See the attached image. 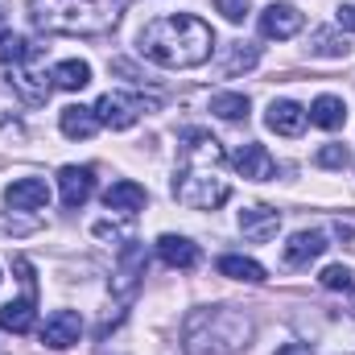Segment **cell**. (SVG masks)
I'll return each instance as SVG.
<instances>
[{"label": "cell", "mask_w": 355, "mask_h": 355, "mask_svg": "<svg viewBox=\"0 0 355 355\" xmlns=\"http://www.w3.org/2000/svg\"><path fill=\"white\" fill-rule=\"evenodd\" d=\"M137 50L157 62V67H170V71H190V67H202L215 50V29L194 17V12H174V17H157L141 29L137 37Z\"/></svg>", "instance_id": "cell-1"}, {"label": "cell", "mask_w": 355, "mask_h": 355, "mask_svg": "<svg viewBox=\"0 0 355 355\" xmlns=\"http://www.w3.org/2000/svg\"><path fill=\"white\" fill-rule=\"evenodd\" d=\"M252 339V318L236 306H194L182 322V347L190 355H240Z\"/></svg>", "instance_id": "cell-2"}, {"label": "cell", "mask_w": 355, "mask_h": 355, "mask_svg": "<svg viewBox=\"0 0 355 355\" xmlns=\"http://www.w3.org/2000/svg\"><path fill=\"white\" fill-rule=\"evenodd\" d=\"M128 0H29V21L46 33L99 37L116 29Z\"/></svg>", "instance_id": "cell-3"}, {"label": "cell", "mask_w": 355, "mask_h": 355, "mask_svg": "<svg viewBox=\"0 0 355 355\" xmlns=\"http://www.w3.org/2000/svg\"><path fill=\"white\" fill-rule=\"evenodd\" d=\"M289 327L302 335V343L310 347V355H355V318L343 310H293Z\"/></svg>", "instance_id": "cell-4"}, {"label": "cell", "mask_w": 355, "mask_h": 355, "mask_svg": "<svg viewBox=\"0 0 355 355\" xmlns=\"http://www.w3.org/2000/svg\"><path fill=\"white\" fill-rule=\"evenodd\" d=\"M174 198L190 211H215L232 198V186L211 166H182L174 178Z\"/></svg>", "instance_id": "cell-5"}, {"label": "cell", "mask_w": 355, "mask_h": 355, "mask_svg": "<svg viewBox=\"0 0 355 355\" xmlns=\"http://www.w3.org/2000/svg\"><path fill=\"white\" fill-rule=\"evenodd\" d=\"M17 272H21L25 293L0 310V327L12 331V335H25V331H33V318H37V277H33V265L29 261H17Z\"/></svg>", "instance_id": "cell-6"}, {"label": "cell", "mask_w": 355, "mask_h": 355, "mask_svg": "<svg viewBox=\"0 0 355 355\" xmlns=\"http://www.w3.org/2000/svg\"><path fill=\"white\" fill-rule=\"evenodd\" d=\"M145 107H157V99H145V95H124V91H107V95H99V103H95V116H99V124H107V128H132L137 120H141V112Z\"/></svg>", "instance_id": "cell-7"}, {"label": "cell", "mask_w": 355, "mask_h": 355, "mask_svg": "<svg viewBox=\"0 0 355 355\" xmlns=\"http://www.w3.org/2000/svg\"><path fill=\"white\" fill-rule=\"evenodd\" d=\"M33 62H37V54H33V58H12V62H4V83L17 91L25 103H46V99H50V83L42 79V71H37Z\"/></svg>", "instance_id": "cell-8"}, {"label": "cell", "mask_w": 355, "mask_h": 355, "mask_svg": "<svg viewBox=\"0 0 355 355\" xmlns=\"http://www.w3.org/2000/svg\"><path fill=\"white\" fill-rule=\"evenodd\" d=\"M302 25H306V17L289 0H277L261 12V37H268V42H289L293 33H302Z\"/></svg>", "instance_id": "cell-9"}, {"label": "cell", "mask_w": 355, "mask_h": 355, "mask_svg": "<svg viewBox=\"0 0 355 355\" xmlns=\"http://www.w3.org/2000/svg\"><path fill=\"white\" fill-rule=\"evenodd\" d=\"M265 124H268V132H277V137H302L306 124H310V107H302L293 99H272L265 112Z\"/></svg>", "instance_id": "cell-10"}, {"label": "cell", "mask_w": 355, "mask_h": 355, "mask_svg": "<svg viewBox=\"0 0 355 355\" xmlns=\"http://www.w3.org/2000/svg\"><path fill=\"white\" fill-rule=\"evenodd\" d=\"M79 335H83V318H79L75 310H54V314L46 318V327H42V343H46V347H54V352L75 347V343H79Z\"/></svg>", "instance_id": "cell-11"}, {"label": "cell", "mask_w": 355, "mask_h": 355, "mask_svg": "<svg viewBox=\"0 0 355 355\" xmlns=\"http://www.w3.org/2000/svg\"><path fill=\"white\" fill-rule=\"evenodd\" d=\"M232 166H236V174L248 178V182H268V178L277 174V162H272V153H268L265 145H257V141L240 145V149L232 153Z\"/></svg>", "instance_id": "cell-12"}, {"label": "cell", "mask_w": 355, "mask_h": 355, "mask_svg": "<svg viewBox=\"0 0 355 355\" xmlns=\"http://www.w3.org/2000/svg\"><path fill=\"white\" fill-rule=\"evenodd\" d=\"M240 232H244V240L265 244V240H272V236L281 232V211H277V207H265V202L244 207V211H240Z\"/></svg>", "instance_id": "cell-13"}, {"label": "cell", "mask_w": 355, "mask_h": 355, "mask_svg": "<svg viewBox=\"0 0 355 355\" xmlns=\"http://www.w3.org/2000/svg\"><path fill=\"white\" fill-rule=\"evenodd\" d=\"M58 186H62V207L79 211L95 194V170L91 166H62L58 170Z\"/></svg>", "instance_id": "cell-14"}, {"label": "cell", "mask_w": 355, "mask_h": 355, "mask_svg": "<svg viewBox=\"0 0 355 355\" xmlns=\"http://www.w3.org/2000/svg\"><path fill=\"white\" fill-rule=\"evenodd\" d=\"M4 202H8L12 211H42V207L50 202V186H46L42 178H17V182H8V190H4Z\"/></svg>", "instance_id": "cell-15"}, {"label": "cell", "mask_w": 355, "mask_h": 355, "mask_svg": "<svg viewBox=\"0 0 355 355\" xmlns=\"http://www.w3.org/2000/svg\"><path fill=\"white\" fill-rule=\"evenodd\" d=\"M322 252H327V236H322V232H297V236L285 244L281 261L289 268H306L310 261H318Z\"/></svg>", "instance_id": "cell-16"}, {"label": "cell", "mask_w": 355, "mask_h": 355, "mask_svg": "<svg viewBox=\"0 0 355 355\" xmlns=\"http://www.w3.org/2000/svg\"><path fill=\"white\" fill-rule=\"evenodd\" d=\"M58 128H62L67 141H87V137H95V128H99V116H95V107L71 103V107L58 112Z\"/></svg>", "instance_id": "cell-17"}, {"label": "cell", "mask_w": 355, "mask_h": 355, "mask_svg": "<svg viewBox=\"0 0 355 355\" xmlns=\"http://www.w3.org/2000/svg\"><path fill=\"white\" fill-rule=\"evenodd\" d=\"M103 202H107V211H120V215H137V211H145V202H149V194H145V186H137V182H112L107 186V194H103Z\"/></svg>", "instance_id": "cell-18"}, {"label": "cell", "mask_w": 355, "mask_h": 355, "mask_svg": "<svg viewBox=\"0 0 355 355\" xmlns=\"http://www.w3.org/2000/svg\"><path fill=\"white\" fill-rule=\"evenodd\" d=\"M157 257L170 268H194L198 265V244H190L186 236H162L157 240Z\"/></svg>", "instance_id": "cell-19"}, {"label": "cell", "mask_w": 355, "mask_h": 355, "mask_svg": "<svg viewBox=\"0 0 355 355\" xmlns=\"http://www.w3.org/2000/svg\"><path fill=\"white\" fill-rule=\"evenodd\" d=\"M116 277H120V281H116V293H124V297L141 285V277H145V248H141V244H128V248H124Z\"/></svg>", "instance_id": "cell-20"}, {"label": "cell", "mask_w": 355, "mask_h": 355, "mask_svg": "<svg viewBox=\"0 0 355 355\" xmlns=\"http://www.w3.org/2000/svg\"><path fill=\"white\" fill-rule=\"evenodd\" d=\"M343 120H347V107H343L339 95H318V99L310 103V124L335 132V128H343Z\"/></svg>", "instance_id": "cell-21"}, {"label": "cell", "mask_w": 355, "mask_h": 355, "mask_svg": "<svg viewBox=\"0 0 355 355\" xmlns=\"http://www.w3.org/2000/svg\"><path fill=\"white\" fill-rule=\"evenodd\" d=\"M215 268L223 277H232V281H248V285H261L265 281V265H257L252 257H240V252H223Z\"/></svg>", "instance_id": "cell-22"}, {"label": "cell", "mask_w": 355, "mask_h": 355, "mask_svg": "<svg viewBox=\"0 0 355 355\" xmlns=\"http://www.w3.org/2000/svg\"><path fill=\"white\" fill-rule=\"evenodd\" d=\"M91 83V67L83 58H67L50 71V87H62V91H83Z\"/></svg>", "instance_id": "cell-23"}, {"label": "cell", "mask_w": 355, "mask_h": 355, "mask_svg": "<svg viewBox=\"0 0 355 355\" xmlns=\"http://www.w3.org/2000/svg\"><path fill=\"white\" fill-rule=\"evenodd\" d=\"M310 54L314 58H347L352 54V42L339 29H314L310 33Z\"/></svg>", "instance_id": "cell-24"}, {"label": "cell", "mask_w": 355, "mask_h": 355, "mask_svg": "<svg viewBox=\"0 0 355 355\" xmlns=\"http://www.w3.org/2000/svg\"><path fill=\"white\" fill-rule=\"evenodd\" d=\"M257 62H261V46H252V42H232V46H227V54H223V75H227V79H236V75L252 71Z\"/></svg>", "instance_id": "cell-25"}, {"label": "cell", "mask_w": 355, "mask_h": 355, "mask_svg": "<svg viewBox=\"0 0 355 355\" xmlns=\"http://www.w3.org/2000/svg\"><path fill=\"white\" fill-rule=\"evenodd\" d=\"M211 116H219V120H248V95H240V91L211 95Z\"/></svg>", "instance_id": "cell-26"}, {"label": "cell", "mask_w": 355, "mask_h": 355, "mask_svg": "<svg viewBox=\"0 0 355 355\" xmlns=\"http://www.w3.org/2000/svg\"><path fill=\"white\" fill-rule=\"evenodd\" d=\"M318 281H322V289H331V293H352V289H355L352 268H343V265H327Z\"/></svg>", "instance_id": "cell-27"}, {"label": "cell", "mask_w": 355, "mask_h": 355, "mask_svg": "<svg viewBox=\"0 0 355 355\" xmlns=\"http://www.w3.org/2000/svg\"><path fill=\"white\" fill-rule=\"evenodd\" d=\"M314 162H318L322 170H343V166L352 162V153H347V145H322V149L314 153Z\"/></svg>", "instance_id": "cell-28"}, {"label": "cell", "mask_w": 355, "mask_h": 355, "mask_svg": "<svg viewBox=\"0 0 355 355\" xmlns=\"http://www.w3.org/2000/svg\"><path fill=\"white\" fill-rule=\"evenodd\" d=\"M215 8H219L232 25H240V21L248 17V0H215Z\"/></svg>", "instance_id": "cell-29"}, {"label": "cell", "mask_w": 355, "mask_h": 355, "mask_svg": "<svg viewBox=\"0 0 355 355\" xmlns=\"http://www.w3.org/2000/svg\"><path fill=\"white\" fill-rule=\"evenodd\" d=\"M335 21H339L343 33H355V4H339L335 8Z\"/></svg>", "instance_id": "cell-30"}, {"label": "cell", "mask_w": 355, "mask_h": 355, "mask_svg": "<svg viewBox=\"0 0 355 355\" xmlns=\"http://www.w3.org/2000/svg\"><path fill=\"white\" fill-rule=\"evenodd\" d=\"M277 355H310L306 343H285V347H277Z\"/></svg>", "instance_id": "cell-31"}, {"label": "cell", "mask_w": 355, "mask_h": 355, "mask_svg": "<svg viewBox=\"0 0 355 355\" xmlns=\"http://www.w3.org/2000/svg\"><path fill=\"white\" fill-rule=\"evenodd\" d=\"M335 232H339V236H343V240H347V248H352V252H355V232H352V227H343V223H339V227H335Z\"/></svg>", "instance_id": "cell-32"}, {"label": "cell", "mask_w": 355, "mask_h": 355, "mask_svg": "<svg viewBox=\"0 0 355 355\" xmlns=\"http://www.w3.org/2000/svg\"><path fill=\"white\" fill-rule=\"evenodd\" d=\"M8 42V21H4V12H0V46Z\"/></svg>", "instance_id": "cell-33"}]
</instances>
